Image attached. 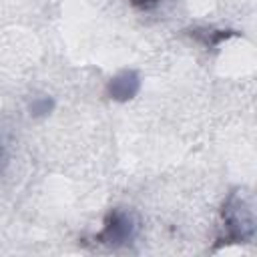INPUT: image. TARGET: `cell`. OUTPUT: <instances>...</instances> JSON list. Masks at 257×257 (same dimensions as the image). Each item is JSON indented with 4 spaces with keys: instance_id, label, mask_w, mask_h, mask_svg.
<instances>
[{
    "instance_id": "6",
    "label": "cell",
    "mask_w": 257,
    "mask_h": 257,
    "mask_svg": "<svg viewBox=\"0 0 257 257\" xmlns=\"http://www.w3.org/2000/svg\"><path fill=\"white\" fill-rule=\"evenodd\" d=\"M133 6H137V8H153V6H157L161 0H128Z\"/></svg>"
},
{
    "instance_id": "3",
    "label": "cell",
    "mask_w": 257,
    "mask_h": 257,
    "mask_svg": "<svg viewBox=\"0 0 257 257\" xmlns=\"http://www.w3.org/2000/svg\"><path fill=\"white\" fill-rule=\"evenodd\" d=\"M141 90V74L133 68H124L116 72L106 82V96L116 102H128L133 100Z\"/></svg>"
},
{
    "instance_id": "4",
    "label": "cell",
    "mask_w": 257,
    "mask_h": 257,
    "mask_svg": "<svg viewBox=\"0 0 257 257\" xmlns=\"http://www.w3.org/2000/svg\"><path fill=\"white\" fill-rule=\"evenodd\" d=\"M189 34L201 42L203 46L207 48H213V46H219L223 40L235 36V30H217V28H193L189 30Z\"/></svg>"
},
{
    "instance_id": "1",
    "label": "cell",
    "mask_w": 257,
    "mask_h": 257,
    "mask_svg": "<svg viewBox=\"0 0 257 257\" xmlns=\"http://www.w3.org/2000/svg\"><path fill=\"white\" fill-rule=\"evenodd\" d=\"M221 221L223 233L219 237V245L249 243L255 237L253 205L241 191H233L227 195L221 209Z\"/></svg>"
},
{
    "instance_id": "2",
    "label": "cell",
    "mask_w": 257,
    "mask_h": 257,
    "mask_svg": "<svg viewBox=\"0 0 257 257\" xmlns=\"http://www.w3.org/2000/svg\"><path fill=\"white\" fill-rule=\"evenodd\" d=\"M137 223L128 211L110 209L102 221V229L96 233V241L108 247H122L135 239Z\"/></svg>"
},
{
    "instance_id": "5",
    "label": "cell",
    "mask_w": 257,
    "mask_h": 257,
    "mask_svg": "<svg viewBox=\"0 0 257 257\" xmlns=\"http://www.w3.org/2000/svg\"><path fill=\"white\" fill-rule=\"evenodd\" d=\"M28 110H30V114H32L34 118L48 116V114L54 110V100H52L50 96H38V98H34V100L30 102Z\"/></svg>"
}]
</instances>
